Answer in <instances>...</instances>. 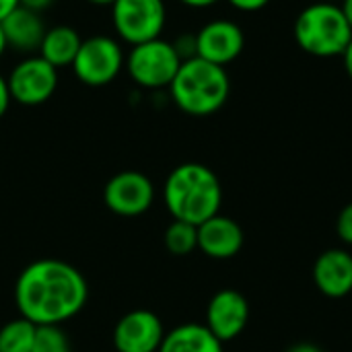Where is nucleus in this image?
Segmentation results:
<instances>
[{"label": "nucleus", "mask_w": 352, "mask_h": 352, "mask_svg": "<svg viewBox=\"0 0 352 352\" xmlns=\"http://www.w3.org/2000/svg\"><path fill=\"white\" fill-rule=\"evenodd\" d=\"M87 299L85 276L62 260H35L14 283L16 309L33 326H62L85 309Z\"/></svg>", "instance_id": "1"}, {"label": "nucleus", "mask_w": 352, "mask_h": 352, "mask_svg": "<svg viewBox=\"0 0 352 352\" xmlns=\"http://www.w3.org/2000/svg\"><path fill=\"white\" fill-rule=\"evenodd\" d=\"M163 200L173 221L202 225L219 214L223 186L219 175L202 163L177 165L163 184Z\"/></svg>", "instance_id": "2"}, {"label": "nucleus", "mask_w": 352, "mask_h": 352, "mask_svg": "<svg viewBox=\"0 0 352 352\" xmlns=\"http://www.w3.org/2000/svg\"><path fill=\"white\" fill-rule=\"evenodd\" d=\"M167 91L169 99L182 113L208 118L221 111L229 101L231 78L227 68L194 56L182 62Z\"/></svg>", "instance_id": "3"}, {"label": "nucleus", "mask_w": 352, "mask_h": 352, "mask_svg": "<svg viewBox=\"0 0 352 352\" xmlns=\"http://www.w3.org/2000/svg\"><path fill=\"white\" fill-rule=\"evenodd\" d=\"M293 35L297 45L316 58L342 56L352 39V27L338 2L316 0L299 10Z\"/></svg>", "instance_id": "4"}, {"label": "nucleus", "mask_w": 352, "mask_h": 352, "mask_svg": "<svg viewBox=\"0 0 352 352\" xmlns=\"http://www.w3.org/2000/svg\"><path fill=\"white\" fill-rule=\"evenodd\" d=\"M182 56L177 54L173 41L157 37L138 45H132L126 52V68L128 78L144 91H163L173 82Z\"/></svg>", "instance_id": "5"}, {"label": "nucleus", "mask_w": 352, "mask_h": 352, "mask_svg": "<svg viewBox=\"0 0 352 352\" xmlns=\"http://www.w3.org/2000/svg\"><path fill=\"white\" fill-rule=\"evenodd\" d=\"M126 68V50L116 35H91L85 37L78 54L70 66L74 78L93 89H101L120 78Z\"/></svg>", "instance_id": "6"}, {"label": "nucleus", "mask_w": 352, "mask_h": 352, "mask_svg": "<svg viewBox=\"0 0 352 352\" xmlns=\"http://www.w3.org/2000/svg\"><path fill=\"white\" fill-rule=\"evenodd\" d=\"M116 37L126 45H138L163 37L167 27L165 0H116L109 8Z\"/></svg>", "instance_id": "7"}, {"label": "nucleus", "mask_w": 352, "mask_h": 352, "mask_svg": "<svg viewBox=\"0 0 352 352\" xmlns=\"http://www.w3.org/2000/svg\"><path fill=\"white\" fill-rule=\"evenodd\" d=\"M10 99L25 107L47 103L60 82V70L45 62L39 54L23 56L6 74Z\"/></svg>", "instance_id": "8"}, {"label": "nucleus", "mask_w": 352, "mask_h": 352, "mask_svg": "<svg viewBox=\"0 0 352 352\" xmlns=\"http://www.w3.org/2000/svg\"><path fill=\"white\" fill-rule=\"evenodd\" d=\"M103 202L120 217H140L155 202V184L142 171H120L105 184Z\"/></svg>", "instance_id": "9"}, {"label": "nucleus", "mask_w": 352, "mask_h": 352, "mask_svg": "<svg viewBox=\"0 0 352 352\" xmlns=\"http://www.w3.org/2000/svg\"><path fill=\"white\" fill-rule=\"evenodd\" d=\"M196 56L227 68L245 50V33L231 19H212L196 33Z\"/></svg>", "instance_id": "10"}, {"label": "nucleus", "mask_w": 352, "mask_h": 352, "mask_svg": "<svg viewBox=\"0 0 352 352\" xmlns=\"http://www.w3.org/2000/svg\"><path fill=\"white\" fill-rule=\"evenodd\" d=\"M163 338V322L148 309L128 311L113 328V346L118 352H159Z\"/></svg>", "instance_id": "11"}, {"label": "nucleus", "mask_w": 352, "mask_h": 352, "mask_svg": "<svg viewBox=\"0 0 352 352\" xmlns=\"http://www.w3.org/2000/svg\"><path fill=\"white\" fill-rule=\"evenodd\" d=\"M250 322L248 299L233 289H223L212 295L206 307L204 326L225 344L235 340Z\"/></svg>", "instance_id": "12"}, {"label": "nucleus", "mask_w": 352, "mask_h": 352, "mask_svg": "<svg viewBox=\"0 0 352 352\" xmlns=\"http://www.w3.org/2000/svg\"><path fill=\"white\" fill-rule=\"evenodd\" d=\"M243 239L239 223L221 212L198 225V250L212 260L235 258L243 248Z\"/></svg>", "instance_id": "13"}, {"label": "nucleus", "mask_w": 352, "mask_h": 352, "mask_svg": "<svg viewBox=\"0 0 352 352\" xmlns=\"http://www.w3.org/2000/svg\"><path fill=\"white\" fill-rule=\"evenodd\" d=\"M314 283L330 299H342L352 293V254L342 248L326 250L314 264Z\"/></svg>", "instance_id": "14"}, {"label": "nucleus", "mask_w": 352, "mask_h": 352, "mask_svg": "<svg viewBox=\"0 0 352 352\" xmlns=\"http://www.w3.org/2000/svg\"><path fill=\"white\" fill-rule=\"evenodd\" d=\"M2 31L8 43V52H16L21 56H31L39 52L41 39L47 31V25L39 12H33L25 6H16L2 21Z\"/></svg>", "instance_id": "15"}, {"label": "nucleus", "mask_w": 352, "mask_h": 352, "mask_svg": "<svg viewBox=\"0 0 352 352\" xmlns=\"http://www.w3.org/2000/svg\"><path fill=\"white\" fill-rule=\"evenodd\" d=\"M82 39L85 37L80 35V31L72 25H66V23L52 25V27H47V31L41 39L37 54L58 70L70 68L78 54Z\"/></svg>", "instance_id": "16"}, {"label": "nucleus", "mask_w": 352, "mask_h": 352, "mask_svg": "<svg viewBox=\"0 0 352 352\" xmlns=\"http://www.w3.org/2000/svg\"><path fill=\"white\" fill-rule=\"evenodd\" d=\"M159 352H223V342L204 324H182L165 332Z\"/></svg>", "instance_id": "17"}, {"label": "nucleus", "mask_w": 352, "mask_h": 352, "mask_svg": "<svg viewBox=\"0 0 352 352\" xmlns=\"http://www.w3.org/2000/svg\"><path fill=\"white\" fill-rule=\"evenodd\" d=\"M37 326L19 318L0 328V352H31Z\"/></svg>", "instance_id": "18"}, {"label": "nucleus", "mask_w": 352, "mask_h": 352, "mask_svg": "<svg viewBox=\"0 0 352 352\" xmlns=\"http://www.w3.org/2000/svg\"><path fill=\"white\" fill-rule=\"evenodd\" d=\"M163 241L171 256H190L198 250V227L184 221H173L165 229Z\"/></svg>", "instance_id": "19"}, {"label": "nucleus", "mask_w": 352, "mask_h": 352, "mask_svg": "<svg viewBox=\"0 0 352 352\" xmlns=\"http://www.w3.org/2000/svg\"><path fill=\"white\" fill-rule=\"evenodd\" d=\"M31 352H72L62 326H37Z\"/></svg>", "instance_id": "20"}, {"label": "nucleus", "mask_w": 352, "mask_h": 352, "mask_svg": "<svg viewBox=\"0 0 352 352\" xmlns=\"http://www.w3.org/2000/svg\"><path fill=\"white\" fill-rule=\"evenodd\" d=\"M336 231H338V237L352 245V202H349L340 214H338V221H336Z\"/></svg>", "instance_id": "21"}, {"label": "nucleus", "mask_w": 352, "mask_h": 352, "mask_svg": "<svg viewBox=\"0 0 352 352\" xmlns=\"http://www.w3.org/2000/svg\"><path fill=\"white\" fill-rule=\"evenodd\" d=\"M177 54L182 56V60H188V58H194L196 56V35L194 33H186V35H179L175 41H173Z\"/></svg>", "instance_id": "22"}, {"label": "nucleus", "mask_w": 352, "mask_h": 352, "mask_svg": "<svg viewBox=\"0 0 352 352\" xmlns=\"http://www.w3.org/2000/svg\"><path fill=\"white\" fill-rule=\"evenodd\" d=\"M227 2L239 12H258L266 8L272 0H227Z\"/></svg>", "instance_id": "23"}, {"label": "nucleus", "mask_w": 352, "mask_h": 352, "mask_svg": "<svg viewBox=\"0 0 352 352\" xmlns=\"http://www.w3.org/2000/svg\"><path fill=\"white\" fill-rule=\"evenodd\" d=\"M12 99H10V91H8V82H6V74L0 72V120L6 116L8 107H10Z\"/></svg>", "instance_id": "24"}, {"label": "nucleus", "mask_w": 352, "mask_h": 352, "mask_svg": "<svg viewBox=\"0 0 352 352\" xmlns=\"http://www.w3.org/2000/svg\"><path fill=\"white\" fill-rule=\"evenodd\" d=\"M54 2H56V0H19L21 6H25V8L33 10V12H39V14H43Z\"/></svg>", "instance_id": "25"}, {"label": "nucleus", "mask_w": 352, "mask_h": 352, "mask_svg": "<svg viewBox=\"0 0 352 352\" xmlns=\"http://www.w3.org/2000/svg\"><path fill=\"white\" fill-rule=\"evenodd\" d=\"M179 4H184L186 8H192V10H204V8H210L214 4H219L221 0H177Z\"/></svg>", "instance_id": "26"}, {"label": "nucleus", "mask_w": 352, "mask_h": 352, "mask_svg": "<svg viewBox=\"0 0 352 352\" xmlns=\"http://www.w3.org/2000/svg\"><path fill=\"white\" fill-rule=\"evenodd\" d=\"M342 64H344V70H346V74H349V78L352 80V39L351 43L346 45V50L342 52Z\"/></svg>", "instance_id": "27"}, {"label": "nucleus", "mask_w": 352, "mask_h": 352, "mask_svg": "<svg viewBox=\"0 0 352 352\" xmlns=\"http://www.w3.org/2000/svg\"><path fill=\"white\" fill-rule=\"evenodd\" d=\"M19 6V0H0V21Z\"/></svg>", "instance_id": "28"}, {"label": "nucleus", "mask_w": 352, "mask_h": 352, "mask_svg": "<svg viewBox=\"0 0 352 352\" xmlns=\"http://www.w3.org/2000/svg\"><path fill=\"white\" fill-rule=\"evenodd\" d=\"M287 352H324L320 346H316V344H309V342H301V344H295V346H291Z\"/></svg>", "instance_id": "29"}, {"label": "nucleus", "mask_w": 352, "mask_h": 352, "mask_svg": "<svg viewBox=\"0 0 352 352\" xmlns=\"http://www.w3.org/2000/svg\"><path fill=\"white\" fill-rule=\"evenodd\" d=\"M85 2H89L91 6H99V8H111L116 0H85Z\"/></svg>", "instance_id": "30"}, {"label": "nucleus", "mask_w": 352, "mask_h": 352, "mask_svg": "<svg viewBox=\"0 0 352 352\" xmlns=\"http://www.w3.org/2000/svg\"><path fill=\"white\" fill-rule=\"evenodd\" d=\"M8 52V43H6V37H4V31H2V25H0V60L6 56Z\"/></svg>", "instance_id": "31"}, {"label": "nucleus", "mask_w": 352, "mask_h": 352, "mask_svg": "<svg viewBox=\"0 0 352 352\" xmlns=\"http://www.w3.org/2000/svg\"><path fill=\"white\" fill-rule=\"evenodd\" d=\"M340 6H342V10H344V14H346V19H349L352 27V0H342Z\"/></svg>", "instance_id": "32"}, {"label": "nucleus", "mask_w": 352, "mask_h": 352, "mask_svg": "<svg viewBox=\"0 0 352 352\" xmlns=\"http://www.w3.org/2000/svg\"><path fill=\"white\" fill-rule=\"evenodd\" d=\"M326 2H338V4H340L342 0H326Z\"/></svg>", "instance_id": "33"}]
</instances>
